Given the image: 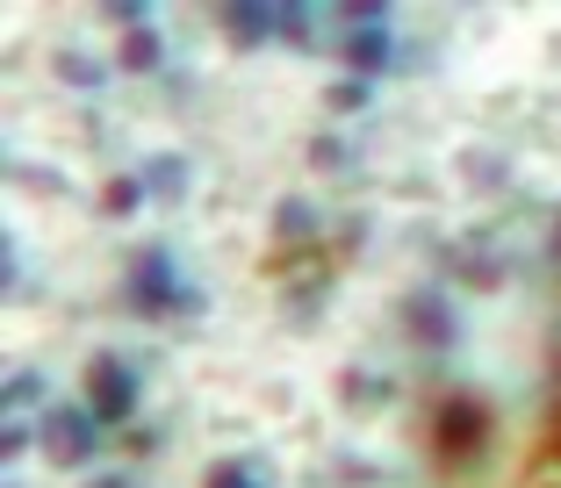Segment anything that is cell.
Instances as JSON below:
<instances>
[{
  "label": "cell",
  "mask_w": 561,
  "mask_h": 488,
  "mask_svg": "<svg viewBox=\"0 0 561 488\" xmlns=\"http://www.w3.org/2000/svg\"><path fill=\"white\" fill-rule=\"evenodd\" d=\"M130 310L137 316H202V310H209V294L187 288L181 266H173V252L151 244V252L130 259Z\"/></svg>",
  "instance_id": "obj_1"
},
{
  "label": "cell",
  "mask_w": 561,
  "mask_h": 488,
  "mask_svg": "<svg viewBox=\"0 0 561 488\" xmlns=\"http://www.w3.org/2000/svg\"><path fill=\"white\" fill-rule=\"evenodd\" d=\"M490 431H496V417L476 395H446V409L432 417V445H439V460H454V467H468V460L490 445Z\"/></svg>",
  "instance_id": "obj_2"
},
{
  "label": "cell",
  "mask_w": 561,
  "mask_h": 488,
  "mask_svg": "<svg viewBox=\"0 0 561 488\" xmlns=\"http://www.w3.org/2000/svg\"><path fill=\"white\" fill-rule=\"evenodd\" d=\"M36 445H44L58 467H87V460L101 453V423H94V409L50 403L44 417H36Z\"/></svg>",
  "instance_id": "obj_3"
},
{
  "label": "cell",
  "mask_w": 561,
  "mask_h": 488,
  "mask_svg": "<svg viewBox=\"0 0 561 488\" xmlns=\"http://www.w3.org/2000/svg\"><path fill=\"white\" fill-rule=\"evenodd\" d=\"M87 409H94V423H130V409H137V374L123 367V359L101 352L94 367H87Z\"/></svg>",
  "instance_id": "obj_4"
},
{
  "label": "cell",
  "mask_w": 561,
  "mask_h": 488,
  "mask_svg": "<svg viewBox=\"0 0 561 488\" xmlns=\"http://www.w3.org/2000/svg\"><path fill=\"white\" fill-rule=\"evenodd\" d=\"M403 330H411L417 345H454V338H461V316L446 310L439 288H417L411 302H403Z\"/></svg>",
  "instance_id": "obj_5"
},
{
  "label": "cell",
  "mask_w": 561,
  "mask_h": 488,
  "mask_svg": "<svg viewBox=\"0 0 561 488\" xmlns=\"http://www.w3.org/2000/svg\"><path fill=\"white\" fill-rule=\"evenodd\" d=\"M339 58H346L360 80H375V72H389V58H397V36H389V22H375V30H346Z\"/></svg>",
  "instance_id": "obj_6"
},
{
  "label": "cell",
  "mask_w": 561,
  "mask_h": 488,
  "mask_svg": "<svg viewBox=\"0 0 561 488\" xmlns=\"http://www.w3.org/2000/svg\"><path fill=\"white\" fill-rule=\"evenodd\" d=\"M224 36H231L238 50H266V44H274V8L231 0V8H224Z\"/></svg>",
  "instance_id": "obj_7"
},
{
  "label": "cell",
  "mask_w": 561,
  "mask_h": 488,
  "mask_svg": "<svg viewBox=\"0 0 561 488\" xmlns=\"http://www.w3.org/2000/svg\"><path fill=\"white\" fill-rule=\"evenodd\" d=\"M274 36H280L288 50H310V36H317V15L302 8V0H280V8H274Z\"/></svg>",
  "instance_id": "obj_8"
},
{
  "label": "cell",
  "mask_w": 561,
  "mask_h": 488,
  "mask_svg": "<svg viewBox=\"0 0 561 488\" xmlns=\"http://www.w3.org/2000/svg\"><path fill=\"white\" fill-rule=\"evenodd\" d=\"M145 195H159V201H181V195H187V159H151V173H145Z\"/></svg>",
  "instance_id": "obj_9"
},
{
  "label": "cell",
  "mask_w": 561,
  "mask_h": 488,
  "mask_svg": "<svg viewBox=\"0 0 561 488\" xmlns=\"http://www.w3.org/2000/svg\"><path fill=\"white\" fill-rule=\"evenodd\" d=\"M159 58H165V44H159V30H151V22L123 36V66H130V72H159Z\"/></svg>",
  "instance_id": "obj_10"
},
{
  "label": "cell",
  "mask_w": 561,
  "mask_h": 488,
  "mask_svg": "<svg viewBox=\"0 0 561 488\" xmlns=\"http://www.w3.org/2000/svg\"><path fill=\"white\" fill-rule=\"evenodd\" d=\"M50 66H58V80H66V86H87V94L108 80V66H94V58H80V50H58Z\"/></svg>",
  "instance_id": "obj_11"
},
{
  "label": "cell",
  "mask_w": 561,
  "mask_h": 488,
  "mask_svg": "<svg viewBox=\"0 0 561 488\" xmlns=\"http://www.w3.org/2000/svg\"><path fill=\"white\" fill-rule=\"evenodd\" d=\"M274 230H280V237H317V209H310V201H280Z\"/></svg>",
  "instance_id": "obj_12"
},
{
  "label": "cell",
  "mask_w": 561,
  "mask_h": 488,
  "mask_svg": "<svg viewBox=\"0 0 561 488\" xmlns=\"http://www.w3.org/2000/svg\"><path fill=\"white\" fill-rule=\"evenodd\" d=\"M44 374H36V367H15V374H8V409H30V403H44Z\"/></svg>",
  "instance_id": "obj_13"
},
{
  "label": "cell",
  "mask_w": 561,
  "mask_h": 488,
  "mask_svg": "<svg viewBox=\"0 0 561 488\" xmlns=\"http://www.w3.org/2000/svg\"><path fill=\"white\" fill-rule=\"evenodd\" d=\"M202 488H266V481H260V467H252V460H224V467H216Z\"/></svg>",
  "instance_id": "obj_14"
},
{
  "label": "cell",
  "mask_w": 561,
  "mask_h": 488,
  "mask_svg": "<svg viewBox=\"0 0 561 488\" xmlns=\"http://www.w3.org/2000/svg\"><path fill=\"white\" fill-rule=\"evenodd\" d=\"M101 201H108V216H137V201H145V179H130V173L108 179V195H101Z\"/></svg>",
  "instance_id": "obj_15"
},
{
  "label": "cell",
  "mask_w": 561,
  "mask_h": 488,
  "mask_svg": "<svg viewBox=\"0 0 561 488\" xmlns=\"http://www.w3.org/2000/svg\"><path fill=\"white\" fill-rule=\"evenodd\" d=\"M331 108H367V80H346V86H339V94H331Z\"/></svg>",
  "instance_id": "obj_16"
},
{
  "label": "cell",
  "mask_w": 561,
  "mask_h": 488,
  "mask_svg": "<svg viewBox=\"0 0 561 488\" xmlns=\"http://www.w3.org/2000/svg\"><path fill=\"white\" fill-rule=\"evenodd\" d=\"M0 445H8V453H30L36 431H30V423H8V431H0Z\"/></svg>",
  "instance_id": "obj_17"
},
{
  "label": "cell",
  "mask_w": 561,
  "mask_h": 488,
  "mask_svg": "<svg viewBox=\"0 0 561 488\" xmlns=\"http://www.w3.org/2000/svg\"><path fill=\"white\" fill-rule=\"evenodd\" d=\"M108 15H116L123 30H145V8H137V0H116V8H108Z\"/></svg>",
  "instance_id": "obj_18"
},
{
  "label": "cell",
  "mask_w": 561,
  "mask_h": 488,
  "mask_svg": "<svg viewBox=\"0 0 561 488\" xmlns=\"http://www.w3.org/2000/svg\"><path fill=\"white\" fill-rule=\"evenodd\" d=\"M94 488H130V481H116V474H108V481H94Z\"/></svg>",
  "instance_id": "obj_19"
},
{
  "label": "cell",
  "mask_w": 561,
  "mask_h": 488,
  "mask_svg": "<svg viewBox=\"0 0 561 488\" xmlns=\"http://www.w3.org/2000/svg\"><path fill=\"white\" fill-rule=\"evenodd\" d=\"M547 445H554V460H561V423H554V439H547Z\"/></svg>",
  "instance_id": "obj_20"
},
{
  "label": "cell",
  "mask_w": 561,
  "mask_h": 488,
  "mask_svg": "<svg viewBox=\"0 0 561 488\" xmlns=\"http://www.w3.org/2000/svg\"><path fill=\"white\" fill-rule=\"evenodd\" d=\"M554 252H561V223H554Z\"/></svg>",
  "instance_id": "obj_21"
},
{
  "label": "cell",
  "mask_w": 561,
  "mask_h": 488,
  "mask_svg": "<svg viewBox=\"0 0 561 488\" xmlns=\"http://www.w3.org/2000/svg\"><path fill=\"white\" fill-rule=\"evenodd\" d=\"M8 488H22V481H8Z\"/></svg>",
  "instance_id": "obj_22"
}]
</instances>
